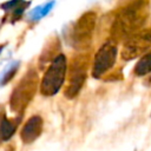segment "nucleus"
Masks as SVG:
<instances>
[{
	"label": "nucleus",
	"mask_w": 151,
	"mask_h": 151,
	"mask_svg": "<svg viewBox=\"0 0 151 151\" xmlns=\"http://www.w3.org/2000/svg\"><path fill=\"white\" fill-rule=\"evenodd\" d=\"M66 71H67L66 57L64 54H58L52 60V63L50 64L48 68L46 70L41 79L40 93L46 97L54 96L61 88L66 79Z\"/></svg>",
	"instance_id": "nucleus-3"
},
{
	"label": "nucleus",
	"mask_w": 151,
	"mask_h": 151,
	"mask_svg": "<svg viewBox=\"0 0 151 151\" xmlns=\"http://www.w3.org/2000/svg\"><path fill=\"white\" fill-rule=\"evenodd\" d=\"M117 59V46L113 41H106L96 53L93 66H92V76L96 78L101 77L106 73L116 63Z\"/></svg>",
	"instance_id": "nucleus-6"
},
{
	"label": "nucleus",
	"mask_w": 151,
	"mask_h": 151,
	"mask_svg": "<svg viewBox=\"0 0 151 151\" xmlns=\"http://www.w3.org/2000/svg\"><path fill=\"white\" fill-rule=\"evenodd\" d=\"M87 63L83 58L73 59L70 64L67 72V83L64 90V94L67 98H74L83 88L86 81Z\"/></svg>",
	"instance_id": "nucleus-4"
},
{
	"label": "nucleus",
	"mask_w": 151,
	"mask_h": 151,
	"mask_svg": "<svg viewBox=\"0 0 151 151\" xmlns=\"http://www.w3.org/2000/svg\"><path fill=\"white\" fill-rule=\"evenodd\" d=\"M38 72L34 68L28 70L12 91L9 107L13 112L21 113L32 101L38 90Z\"/></svg>",
	"instance_id": "nucleus-2"
},
{
	"label": "nucleus",
	"mask_w": 151,
	"mask_h": 151,
	"mask_svg": "<svg viewBox=\"0 0 151 151\" xmlns=\"http://www.w3.org/2000/svg\"><path fill=\"white\" fill-rule=\"evenodd\" d=\"M151 46V29L136 32L125 41L122 50V58L124 60L134 59L144 54Z\"/></svg>",
	"instance_id": "nucleus-5"
},
{
	"label": "nucleus",
	"mask_w": 151,
	"mask_h": 151,
	"mask_svg": "<svg viewBox=\"0 0 151 151\" xmlns=\"http://www.w3.org/2000/svg\"><path fill=\"white\" fill-rule=\"evenodd\" d=\"M94 22H96V17L92 13H88L81 19V21H79V26H78V29L76 32V38H74L77 44H85L90 39L91 33L94 27Z\"/></svg>",
	"instance_id": "nucleus-8"
},
{
	"label": "nucleus",
	"mask_w": 151,
	"mask_h": 151,
	"mask_svg": "<svg viewBox=\"0 0 151 151\" xmlns=\"http://www.w3.org/2000/svg\"><path fill=\"white\" fill-rule=\"evenodd\" d=\"M17 130V123L12 119L4 118L0 123V138L2 140L9 139Z\"/></svg>",
	"instance_id": "nucleus-10"
},
{
	"label": "nucleus",
	"mask_w": 151,
	"mask_h": 151,
	"mask_svg": "<svg viewBox=\"0 0 151 151\" xmlns=\"http://www.w3.org/2000/svg\"><path fill=\"white\" fill-rule=\"evenodd\" d=\"M151 72V51H149L147 53H145L139 61L137 63L136 67H134V73L139 77L142 76H146Z\"/></svg>",
	"instance_id": "nucleus-9"
},
{
	"label": "nucleus",
	"mask_w": 151,
	"mask_h": 151,
	"mask_svg": "<svg viewBox=\"0 0 151 151\" xmlns=\"http://www.w3.org/2000/svg\"><path fill=\"white\" fill-rule=\"evenodd\" d=\"M42 119L40 116H32L24 124L20 131V138L25 144L33 143L42 132Z\"/></svg>",
	"instance_id": "nucleus-7"
},
{
	"label": "nucleus",
	"mask_w": 151,
	"mask_h": 151,
	"mask_svg": "<svg viewBox=\"0 0 151 151\" xmlns=\"http://www.w3.org/2000/svg\"><path fill=\"white\" fill-rule=\"evenodd\" d=\"M146 5L147 4L145 1H138L122 12L113 27V32L117 38L131 37L138 31L147 18Z\"/></svg>",
	"instance_id": "nucleus-1"
}]
</instances>
